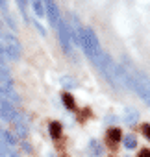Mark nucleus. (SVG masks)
<instances>
[{
	"mask_svg": "<svg viewBox=\"0 0 150 157\" xmlns=\"http://www.w3.org/2000/svg\"><path fill=\"white\" fill-rule=\"evenodd\" d=\"M2 35H4V52H6V56L11 59V61H17L19 57H21V41L13 35V33H8V32H2Z\"/></svg>",
	"mask_w": 150,
	"mask_h": 157,
	"instance_id": "obj_1",
	"label": "nucleus"
},
{
	"mask_svg": "<svg viewBox=\"0 0 150 157\" xmlns=\"http://www.w3.org/2000/svg\"><path fill=\"white\" fill-rule=\"evenodd\" d=\"M57 37H59V43H61V48L67 56H72V37H70V26L67 24L65 19L59 21V26H57Z\"/></svg>",
	"mask_w": 150,
	"mask_h": 157,
	"instance_id": "obj_2",
	"label": "nucleus"
},
{
	"mask_svg": "<svg viewBox=\"0 0 150 157\" xmlns=\"http://www.w3.org/2000/svg\"><path fill=\"white\" fill-rule=\"evenodd\" d=\"M43 6H45V15H46L48 22H50V26L57 30L59 21H61V15H59V10H57L56 2H50V0H48V2H43Z\"/></svg>",
	"mask_w": 150,
	"mask_h": 157,
	"instance_id": "obj_3",
	"label": "nucleus"
},
{
	"mask_svg": "<svg viewBox=\"0 0 150 157\" xmlns=\"http://www.w3.org/2000/svg\"><path fill=\"white\" fill-rule=\"evenodd\" d=\"M17 117V111L11 104L8 102H0V120L2 122H13Z\"/></svg>",
	"mask_w": 150,
	"mask_h": 157,
	"instance_id": "obj_4",
	"label": "nucleus"
},
{
	"mask_svg": "<svg viewBox=\"0 0 150 157\" xmlns=\"http://www.w3.org/2000/svg\"><path fill=\"white\" fill-rule=\"evenodd\" d=\"M137 120H139V111H137L135 107H132V105L124 107V122H126L128 126H135Z\"/></svg>",
	"mask_w": 150,
	"mask_h": 157,
	"instance_id": "obj_5",
	"label": "nucleus"
},
{
	"mask_svg": "<svg viewBox=\"0 0 150 157\" xmlns=\"http://www.w3.org/2000/svg\"><path fill=\"white\" fill-rule=\"evenodd\" d=\"M0 139H2L10 148H13V146L17 144V137H15V133H13V131H8V129H2V133H0Z\"/></svg>",
	"mask_w": 150,
	"mask_h": 157,
	"instance_id": "obj_6",
	"label": "nucleus"
},
{
	"mask_svg": "<svg viewBox=\"0 0 150 157\" xmlns=\"http://www.w3.org/2000/svg\"><path fill=\"white\" fill-rule=\"evenodd\" d=\"M89 150H91V155H95V157H100V155L104 153V148H102V144H100L97 139H93V140L89 142Z\"/></svg>",
	"mask_w": 150,
	"mask_h": 157,
	"instance_id": "obj_7",
	"label": "nucleus"
},
{
	"mask_svg": "<svg viewBox=\"0 0 150 157\" xmlns=\"http://www.w3.org/2000/svg\"><path fill=\"white\" fill-rule=\"evenodd\" d=\"M122 140H124V148H126V150H135V146H137V139H135V135L128 133V135L122 137Z\"/></svg>",
	"mask_w": 150,
	"mask_h": 157,
	"instance_id": "obj_8",
	"label": "nucleus"
},
{
	"mask_svg": "<svg viewBox=\"0 0 150 157\" xmlns=\"http://www.w3.org/2000/svg\"><path fill=\"white\" fill-rule=\"evenodd\" d=\"M15 124V135H19V137H28V133H30V128L28 126H24V124H21V122H13Z\"/></svg>",
	"mask_w": 150,
	"mask_h": 157,
	"instance_id": "obj_9",
	"label": "nucleus"
},
{
	"mask_svg": "<svg viewBox=\"0 0 150 157\" xmlns=\"http://www.w3.org/2000/svg\"><path fill=\"white\" fill-rule=\"evenodd\" d=\"M48 131H50V137L52 139H59V135H61V124L59 122H50Z\"/></svg>",
	"mask_w": 150,
	"mask_h": 157,
	"instance_id": "obj_10",
	"label": "nucleus"
},
{
	"mask_svg": "<svg viewBox=\"0 0 150 157\" xmlns=\"http://www.w3.org/2000/svg\"><path fill=\"white\" fill-rule=\"evenodd\" d=\"M120 139H122V133H120V129H119V128H111V129L108 131V140H111L113 144H115V142H119Z\"/></svg>",
	"mask_w": 150,
	"mask_h": 157,
	"instance_id": "obj_11",
	"label": "nucleus"
},
{
	"mask_svg": "<svg viewBox=\"0 0 150 157\" xmlns=\"http://www.w3.org/2000/svg\"><path fill=\"white\" fill-rule=\"evenodd\" d=\"M61 85H63V87H65V91H67V89L76 87V85H78V82H76V80H72L70 76H63V78H61Z\"/></svg>",
	"mask_w": 150,
	"mask_h": 157,
	"instance_id": "obj_12",
	"label": "nucleus"
},
{
	"mask_svg": "<svg viewBox=\"0 0 150 157\" xmlns=\"http://www.w3.org/2000/svg\"><path fill=\"white\" fill-rule=\"evenodd\" d=\"M32 10L37 17H45V6L43 2H32Z\"/></svg>",
	"mask_w": 150,
	"mask_h": 157,
	"instance_id": "obj_13",
	"label": "nucleus"
},
{
	"mask_svg": "<svg viewBox=\"0 0 150 157\" xmlns=\"http://www.w3.org/2000/svg\"><path fill=\"white\" fill-rule=\"evenodd\" d=\"M61 100H63V104H65L67 109H74V98H72L69 93H63V94H61Z\"/></svg>",
	"mask_w": 150,
	"mask_h": 157,
	"instance_id": "obj_14",
	"label": "nucleus"
},
{
	"mask_svg": "<svg viewBox=\"0 0 150 157\" xmlns=\"http://www.w3.org/2000/svg\"><path fill=\"white\" fill-rule=\"evenodd\" d=\"M17 6H19V10H21V13H22V19H24L26 22H30L28 11H26V8H28V2H24V0H19V2H17Z\"/></svg>",
	"mask_w": 150,
	"mask_h": 157,
	"instance_id": "obj_15",
	"label": "nucleus"
},
{
	"mask_svg": "<svg viewBox=\"0 0 150 157\" xmlns=\"http://www.w3.org/2000/svg\"><path fill=\"white\" fill-rule=\"evenodd\" d=\"M4 19H6V22L11 26V30H15V28H17V26H15V21L11 19V15H10V13H4Z\"/></svg>",
	"mask_w": 150,
	"mask_h": 157,
	"instance_id": "obj_16",
	"label": "nucleus"
},
{
	"mask_svg": "<svg viewBox=\"0 0 150 157\" xmlns=\"http://www.w3.org/2000/svg\"><path fill=\"white\" fill-rule=\"evenodd\" d=\"M141 129H143V135L150 140V124H143V128H141Z\"/></svg>",
	"mask_w": 150,
	"mask_h": 157,
	"instance_id": "obj_17",
	"label": "nucleus"
},
{
	"mask_svg": "<svg viewBox=\"0 0 150 157\" xmlns=\"http://www.w3.org/2000/svg\"><path fill=\"white\" fill-rule=\"evenodd\" d=\"M34 26H35V28H37V32H39V33H41V35H43V37H45V35H46V32H45V28H43V26H41V24H39V22H37V21H34Z\"/></svg>",
	"mask_w": 150,
	"mask_h": 157,
	"instance_id": "obj_18",
	"label": "nucleus"
},
{
	"mask_svg": "<svg viewBox=\"0 0 150 157\" xmlns=\"http://www.w3.org/2000/svg\"><path fill=\"white\" fill-rule=\"evenodd\" d=\"M21 148H22L26 153H32V146H30L28 142H22V144H21Z\"/></svg>",
	"mask_w": 150,
	"mask_h": 157,
	"instance_id": "obj_19",
	"label": "nucleus"
},
{
	"mask_svg": "<svg viewBox=\"0 0 150 157\" xmlns=\"http://www.w3.org/2000/svg\"><path fill=\"white\" fill-rule=\"evenodd\" d=\"M139 157H150V150H148V148H143V150L139 151Z\"/></svg>",
	"mask_w": 150,
	"mask_h": 157,
	"instance_id": "obj_20",
	"label": "nucleus"
},
{
	"mask_svg": "<svg viewBox=\"0 0 150 157\" xmlns=\"http://www.w3.org/2000/svg\"><path fill=\"white\" fill-rule=\"evenodd\" d=\"M0 10H2L4 13H8V2H4V0H0Z\"/></svg>",
	"mask_w": 150,
	"mask_h": 157,
	"instance_id": "obj_21",
	"label": "nucleus"
},
{
	"mask_svg": "<svg viewBox=\"0 0 150 157\" xmlns=\"http://www.w3.org/2000/svg\"><path fill=\"white\" fill-rule=\"evenodd\" d=\"M8 157H19V153H17V151H15V150L11 148V150L8 151Z\"/></svg>",
	"mask_w": 150,
	"mask_h": 157,
	"instance_id": "obj_22",
	"label": "nucleus"
},
{
	"mask_svg": "<svg viewBox=\"0 0 150 157\" xmlns=\"http://www.w3.org/2000/svg\"><path fill=\"white\" fill-rule=\"evenodd\" d=\"M46 157H56V155H54V153H48V155H46Z\"/></svg>",
	"mask_w": 150,
	"mask_h": 157,
	"instance_id": "obj_23",
	"label": "nucleus"
},
{
	"mask_svg": "<svg viewBox=\"0 0 150 157\" xmlns=\"http://www.w3.org/2000/svg\"><path fill=\"white\" fill-rule=\"evenodd\" d=\"M0 122H2V120H0ZM0 133H2V126H0Z\"/></svg>",
	"mask_w": 150,
	"mask_h": 157,
	"instance_id": "obj_24",
	"label": "nucleus"
},
{
	"mask_svg": "<svg viewBox=\"0 0 150 157\" xmlns=\"http://www.w3.org/2000/svg\"><path fill=\"white\" fill-rule=\"evenodd\" d=\"M0 157H6V155H4V153H0Z\"/></svg>",
	"mask_w": 150,
	"mask_h": 157,
	"instance_id": "obj_25",
	"label": "nucleus"
},
{
	"mask_svg": "<svg viewBox=\"0 0 150 157\" xmlns=\"http://www.w3.org/2000/svg\"><path fill=\"white\" fill-rule=\"evenodd\" d=\"M0 102H2V98H0Z\"/></svg>",
	"mask_w": 150,
	"mask_h": 157,
	"instance_id": "obj_26",
	"label": "nucleus"
}]
</instances>
